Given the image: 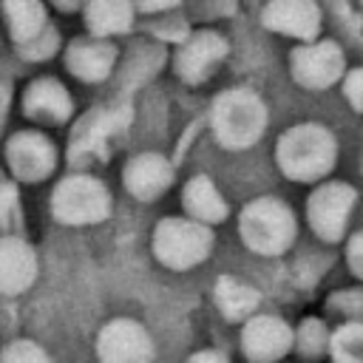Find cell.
I'll use <instances>...</instances> for the list:
<instances>
[{"instance_id": "obj_9", "label": "cell", "mask_w": 363, "mask_h": 363, "mask_svg": "<svg viewBox=\"0 0 363 363\" xmlns=\"http://www.w3.org/2000/svg\"><path fill=\"white\" fill-rule=\"evenodd\" d=\"M3 156L9 173L20 184H40L57 167V145L43 130H17L6 139Z\"/></svg>"}, {"instance_id": "obj_21", "label": "cell", "mask_w": 363, "mask_h": 363, "mask_svg": "<svg viewBox=\"0 0 363 363\" xmlns=\"http://www.w3.org/2000/svg\"><path fill=\"white\" fill-rule=\"evenodd\" d=\"M213 301L218 306V312L224 315V320L230 323H244L250 320L252 315H258V303H261V295L255 286H250L247 281L241 278H233V275H221L213 286Z\"/></svg>"}, {"instance_id": "obj_30", "label": "cell", "mask_w": 363, "mask_h": 363, "mask_svg": "<svg viewBox=\"0 0 363 363\" xmlns=\"http://www.w3.org/2000/svg\"><path fill=\"white\" fill-rule=\"evenodd\" d=\"M187 363H230V357L218 349H199L187 357Z\"/></svg>"}, {"instance_id": "obj_27", "label": "cell", "mask_w": 363, "mask_h": 363, "mask_svg": "<svg viewBox=\"0 0 363 363\" xmlns=\"http://www.w3.org/2000/svg\"><path fill=\"white\" fill-rule=\"evenodd\" d=\"M20 221H23V213L17 204V187L11 182H6V184H0V227L6 230V235H14Z\"/></svg>"}, {"instance_id": "obj_5", "label": "cell", "mask_w": 363, "mask_h": 363, "mask_svg": "<svg viewBox=\"0 0 363 363\" xmlns=\"http://www.w3.org/2000/svg\"><path fill=\"white\" fill-rule=\"evenodd\" d=\"M51 216L68 227L99 224L111 216V193L102 179L91 173H68L51 190Z\"/></svg>"}, {"instance_id": "obj_6", "label": "cell", "mask_w": 363, "mask_h": 363, "mask_svg": "<svg viewBox=\"0 0 363 363\" xmlns=\"http://www.w3.org/2000/svg\"><path fill=\"white\" fill-rule=\"evenodd\" d=\"M354 204H357V190L352 184L320 182L312 187V193L306 199V221L320 241L337 244L340 238H346Z\"/></svg>"}, {"instance_id": "obj_15", "label": "cell", "mask_w": 363, "mask_h": 363, "mask_svg": "<svg viewBox=\"0 0 363 363\" xmlns=\"http://www.w3.org/2000/svg\"><path fill=\"white\" fill-rule=\"evenodd\" d=\"M23 113L37 125H65L74 116V96L57 77H37L23 91Z\"/></svg>"}, {"instance_id": "obj_18", "label": "cell", "mask_w": 363, "mask_h": 363, "mask_svg": "<svg viewBox=\"0 0 363 363\" xmlns=\"http://www.w3.org/2000/svg\"><path fill=\"white\" fill-rule=\"evenodd\" d=\"M182 207H184V216L204 224V227H213V224H221L230 213V204L227 199L221 196V190L216 187V182L204 173H196L184 182L182 187Z\"/></svg>"}, {"instance_id": "obj_17", "label": "cell", "mask_w": 363, "mask_h": 363, "mask_svg": "<svg viewBox=\"0 0 363 363\" xmlns=\"http://www.w3.org/2000/svg\"><path fill=\"white\" fill-rule=\"evenodd\" d=\"M37 252L23 235H0V295H23L37 281Z\"/></svg>"}, {"instance_id": "obj_13", "label": "cell", "mask_w": 363, "mask_h": 363, "mask_svg": "<svg viewBox=\"0 0 363 363\" xmlns=\"http://www.w3.org/2000/svg\"><path fill=\"white\" fill-rule=\"evenodd\" d=\"M261 26L303 43H315L323 26L320 6L312 0H272L261 9Z\"/></svg>"}, {"instance_id": "obj_24", "label": "cell", "mask_w": 363, "mask_h": 363, "mask_svg": "<svg viewBox=\"0 0 363 363\" xmlns=\"http://www.w3.org/2000/svg\"><path fill=\"white\" fill-rule=\"evenodd\" d=\"M326 312L340 323H363V286L332 292L326 298Z\"/></svg>"}, {"instance_id": "obj_4", "label": "cell", "mask_w": 363, "mask_h": 363, "mask_svg": "<svg viewBox=\"0 0 363 363\" xmlns=\"http://www.w3.org/2000/svg\"><path fill=\"white\" fill-rule=\"evenodd\" d=\"M213 244H216L213 227H204L187 216L159 218L150 235L153 258L173 272H184L204 264L213 252Z\"/></svg>"}, {"instance_id": "obj_3", "label": "cell", "mask_w": 363, "mask_h": 363, "mask_svg": "<svg viewBox=\"0 0 363 363\" xmlns=\"http://www.w3.org/2000/svg\"><path fill=\"white\" fill-rule=\"evenodd\" d=\"M238 235L250 252L264 255V258H275V255H284L295 244L298 218L284 199L258 196L241 207Z\"/></svg>"}, {"instance_id": "obj_10", "label": "cell", "mask_w": 363, "mask_h": 363, "mask_svg": "<svg viewBox=\"0 0 363 363\" xmlns=\"http://www.w3.org/2000/svg\"><path fill=\"white\" fill-rule=\"evenodd\" d=\"M230 54V43L221 31L216 28H196L190 31L182 43H176L173 51V74L187 82V85H199L204 82L218 62Z\"/></svg>"}, {"instance_id": "obj_8", "label": "cell", "mask_w": 363, "mask_h": 363, "mask_svg": "<svg viewBox=\"0 0 363 363\" xmlns=\"http://www.w3.org/2000/svg\"><path fill=\"white\" fill-rule=\"evenodd\" d=\"M289 74L306 91H326L346 77V57L335 40H315L289 51Z\"/></svg>"}, {"instance_id": "obj_23", "label": "cell", "mask_w": 363, "mask_h": 363, "mask_svg": "<svg viewBox=\"0 0 363 363\" xmlns=\"http://www.w3.org/2000/svg\"><path fill=\"white\" fill-rule=\"evenodd\" d=\"M329 335L332 332H329V326L320 318H303L295 326V343H292V349L301 357L318 360V357L329 354Z\"/></svg>"}, {"instance_id": "obj_11", "label": "cell", "mask_w": 363, "mask_h": 363, "mask_svg": "<svg viewBox=\"0 0 363 363\" xmlns=\"http://www.w3.org/2000/svg\"><path fill=\"white\" fill-rule=\"evenodd\" d=\"M99 363H153L156 346L150 332L133 318H113L96 335Z\"/></svg>"}, {"instance_id": "obj_28", "label": "cell", "mask_w": 363, "mask_h": 363, "mask_svg": "<svg viewBox=\"0 0 363 363\" xmlns=\"http://www.w3.org/2000/svg\"><path fill=\"white\" fill-rule=\"evenodd\" d=\"M340 88H343V99L363 113V65L357 68H349L346 77L340 79Z\"/></svg>"}, {"instance_id": "obj_26", "label": "cell", "mask_w": 363, "mask_h": 363, "mask_svg": "<svg viewBox=\"0 0 363 363\" xmlns=\"http://www.w3.org/2000/svg\"><path fill=\"white\" fill-rule=\"evenodd\" d=\"M57 48H60V31L54 28V23L34 40V43H28V45H23V48H17V54L23 57V60H28V62H43V60H48V57H54L57 54Z\"/></svg>"}, {"instance_id": "obj_29", "label": "cell", "mask_w": 363, "mask_h": 363, "mask_svg": "<svg viewBox=\"0 0 363 363\" xmlns=\"http://www.w3.org/2000/svg\"><path fill=\"white\" fill-rule=\"evenodd\" d=\"M346 264H349V272L363 281V230H357L346 241Z\"/></svg>"}, {"instance_id": "obj_12", "label": "cell", "mask_w": 363, "mask_h": 363, "mask_svg": "<svg viewBox=\"0 0 363 363\" xmlns=\"http://www.w3.org/2000/svg\"><path fill=\"white\" fill-rule=\"evenodd\" d=\"M295 329L278 315H252L241 323V354L250 363H278L292 352Z\"/></svg>"}, {"instance_id": "obj_2", "label": "cell", "mask_w": 363, "mask_h": 363, "mask_svg": "<svg viewBox=\"0 0 363 363\" xmlns=\"http://www.w3.org/2000/svg\"><path fill=\"white\" fill-rule=\"evenodd\" d=\"M267 105L252 88H227L213 99L210 130L216 142L227 150L252 147L267 130Z\"/></svg>"}, {"instance_id": "obj_7", "label": "cell", "mask_w": 363, "mask_h": 363, "mask_svg": "<svg viewBox=\"0 0 363 363\" xmlns=\"http://www.w3.org/2000/svg\"><path fill=\"white\" fill-rule=\"evenodd\" d=\"M128 108H94L88 111L77 125L68 145V159L74 164L102 162L116 142V136L128 128Z\"/></svg>"}, {"instance_id": "obj_1", "label": "cell", "mask_w": 363, "mask_h": 363, "mask_svg": "<svg viewBox=\"0 0 363 363\" xmlns=\"http://www.w3.org/2000/svg\"><path fill=\"white\" fill-rule=\"evenodd\" d=\"M278 170L301 184H320L337 164V139L320 122H298L275 142Z\"/></svg>"}, {"instance_id": "obj_25", "label": "cell", "mask_w": 363, "mask_h": 363, "mask_svg": "<svg viewBox=\"0 0 363 363\" xmlns=\"http://www.w3.org/2000/svg\"><path fill=\"white\" fill-rule=\"evenodd\" d=\"M0 363H51V354L31 337H14L0 349Z\"/></svg>"}, {"instance_id": "obj_14", "label": "cell", "mask_w": 363, "mask_h": 363, "mask_svg": "<svg viewBox=\"0 0 363 363\" xmlns=\"http://www.w3.org/2000/svg\"><path fill=\"white\" fill-rule=\"evenodd\" d=\"M119 51L111 40H99V37H74L65 48H62V62L68 68L71 77H77L79 82H105L113 68H116Z\"/></svg>"}, {"instance_id": "obj_20", "label": "cell", "mask_w": 363, "mask_h": 363, "mask_svg": "<svg viewBox=\"0 0 363 363\" xmlns=\"http://www.w3.org/2000/svg\"><path fill=\"white\" fill-rule=\"evenodd\" d=\"M0 14L6 20L14 48L34 43L51 26L45 3H37V0H6V3H0Z\"/></svg>"}, {"instance_id": "obj_19", "label": "cell", "mask_w": 363, "mask_h": 363, "mask_svg": "<svg viewBox=\"0 0 363 363\" xmlns=\"http://www.w3.org/2000/svg\"><path fill=\"white\" fill-rule=\"evenodd\" d=\"M82 20L91 37L111 40L133 28L136 9L133 3H125V0H91L82 6Z\"/></svg>"}, {"instance_id": "obj_22", "label": "cell", "mask_w": 363, "mask_h": 363, "mask_svg": "<svg viewBox=\"0 0 363 363\" xmlns=\"http://www.w3.org/2000/svg\"><path fill=\"white\" fill-rule=\"evenodd\" d=\"M332 363H363V323H337L329 335Z\"/></svg>"}, {"instance_id": "obj_16", "label": "cell", "mask_w": 363, "mask_h": 363, "mask_svg": "<svg viewBox=\"0 0 363 363\" xmlns=\"http://www.w3.org/2000/svg\"><path fill=\"white\" fill-rule=\"evenodd\" d=\"M173 184V164L153 150L136 153L122 167V187L136 201H156Z\"/></svg>"}]
</instances>
